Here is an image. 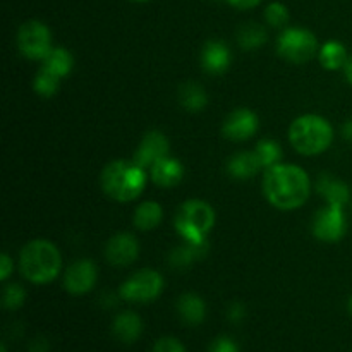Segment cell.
I'll return each instance as SVG.
<instances>
[{
  "label": "cell",
  "mask_w": 352,
  "mask_h": 352,
  "mask_svg": "<svg viewBox=\"0 0 352 352\" xmlns=\"http://www.w3.org/2000/svg\"><path fill=\"white\" fill-rule=\"evenodd\" d=\"M30 352H48V344L45 339H36L31 344Z\"/></svg>",
  "instance_id": "obj_35"
},
{
  "label": "cell",
  "mask_w": 352,
  "mask_h": 352,
  "mask_svg": "<svg viewBox=\"0 0 352 352\" xmlns=\"http://www.w3.org/2000/svg\"><path fill=\"white\" fill-rule=\"evenodd\" d=\"M208 352H241V349L236 340L227 336H222L213 340Z\"/></svg>",
  "instance_id": "obj_31"
},
{
  "label": "cell",
  "mask_w": 352,
  "mask_h": 352,
  "mask_svg": "<svg viewBox=\"0 0 352 352\" xmlns=\"http://www.w3.org/2000/svg\"><path fill=\"white\" fill-rule=\"evenodd\" d=\"M179 103L188 112H201L208 103V95L205 89L196 82H186L179 88Z\"/></svg>",
  "instance_id": "obj_23"
},
{
  "label": "cell",
  "mask_w": 352,
  "mask_h": 352,
  "mask_svg": "<svg viewBox=\"0 0 352 352\" xmlns=\"http://www.w3.org/2000/svg\"><path fill=\"white\" fill-rule=\"evenodd\" d=\"M267 41V30L258 23H246L237 31V43L243 50H256Z\"/></svg>",
  "instance_id": "obj_24"
},
{
  "label": "cell",
  "mask_w": 352,
  "mask_h": 352,
  "mask_svg": "<svg viewBox=\"0 0 352 352\" xmlns=\"http://www.w3.org/2000/svg\"><path fill=\"white\" fill-rule=\"evenodd\" d=\"M17 48L30 60H43L52 50V33L41 21L31 19L21 24L17 31Z\"/></svg>",
  "instance_id": "obj_8"
},
{
  "label": "cell",
  "mask_w": 352,
  "mask_h": 352,
  "mask_svg": "<svg viewBox=\"0 0 352 352\" xmlns=\"http://www.w3.org/2000/svg\"><path fill=\"white\" fill-rule=\"evenodd\" d=\"M177 311L179 316L182 318V322L188 323V325L196 327L201 325L203 320L206 316V305L198 294H192V292H186L179 298L177 301Z\"/></svg>",
  "instance_id": "obj_19"
},
{
  "label": "cell",
  "mask_w": 352,
  "mask_h": 352,
  "mask_svg": "<svg viewBox=\"0 0 352 352\" xmlns=\"http://www.w3.org/2000/svg\"><path fill=\"white\" fill-rule=\"evenodd\" d=\"M227 316H229V320L232 323H239L246 316V309H244V306L241 302H234V305H230Z\"/></svg>",
  "instance_id": "obj_33"
},
{
  "label": "cell",
  "mask_w": 352,
  "mask_h": 352,
  "mask_svg": "<svg viewBox=\"0 0 352 352\" xmlns=\"http://www.w3.org/2000/svg\"><path fill=\"white\" fill-rule=\"evenodd\" d=\"M19 268L24 278L36 285L50 284L62 270V256L52 241L33 239L21 250Z\"/></svg>",
  "instance_id": "obj_3"
},
{
  "label": "cell",
  "mask_w": 352,
  "mask_h": 352,
  "mask_svg": "<svg viewBox=\"0 0 352 352\" xmlns=\"http://www.w3.org/2000/svg\"><path fill=\"white\" fill-rule=\"evenodd\" d=\"M153 352H188L184 344L181 340L174 339V337H162L155 342Z\"/></svg>",
  "instance_id": "obj_30"
},
{
  "label": "cell",
  "mask_w": 352,
  "mask_h": 352,
  "mask_svg": "<svg viewBox=\"0 0 352 352\" xmlns=\"http://www.w3.org/2000/svg\"><path fill=\"white\" fill-rule=\"evenodd\" d=\"M162 219H164V208L157 201H143L134 212L133 223L136 229L148 232V230L157 229Z\"/></svg>",
  "instance_id": "obj_21"
},
{
  "label": "cell",
  "mask_w": 352,
  "mask_h": 352,
  "mask_svg": "<svg viewBox=\"0 0 352 352\" xmlns=\"http://www.w3.org/2000/svg\"><path fill=\"white\" fill-rule=\"evenodd\" d=\"M206 250V243L205 244H195V243H186L184 246L175 248L174 251L168 256V263L172 265L174 268H184L189 267L195 260L201 258L205 254Z\"/></svg>",
  "instance_id": "obj_25"
},
{
  "label": "cell",
  "mask_w": 352,
  "mask_h": 352,
  "mask_svg": "<svg viewBox=\"0 0 352 352\" xmlns=\"http://www.w3.org/2000/svg\"><path fill=\"white\" fill-rule=\"evenodd\" d=\"M164 291V277L160 272L143 268L131 275L119 289V296L127 302H151Z\"/></svg>",
  "instance_id": "obj_7"
},
{
  "label": "cell",
  "mask_w": 352,
  "mask_h": 352,
  "mask_svg": "<svg viewBox=\"0 0 352 352\" xmlns=\"http://www.w3.org/2000/svg\"><path fill=\"white\" fill-rule=\"evenodd\" d=\"M41 67L50 71L52 74L58 76L60 79H64L65 76L71 74L72 67H74V57H72V54L67 48L54 47L48 52L47 57L41 60Z\"/></svg>",
  "instance_id": "obj_20"
},
{
  "label": "cell",
  "mask_w": 352,
  "mask_h": 352,
  "mask_svg": "<svg viewBox=\"0 0 352 352\" xmlns=\"http://www.w3.org/2000/svg\"><path fill=\"white\" fill-rule=\"evenodd\" d=\"M151 181L157 186L165 189L175 188L179 182L184 177V167H182L181 162L177 158L172 157H164L157 162V164L151 165L150 168Z\"/></svg>",
  "instance_id": "obj_14"
},
{
  "label": "cell",
  "mask_w": 352,
  "mask_h": 352,
  "mask_svg": "<svg viewBox=\"0 0 352 352\" xmlns=\"http://www.w3.org/2000/svg\"><path fill=\"white\" fill-rule=\"evenodd\" d=\"M133 2H138V3H143V2H150V0H133Z\"/></svg>",
  "instance_id": "obj_40"
},
{
  "label": "cell",
  "mask_w": 352,
  "mask_h": 352,
  "mask_svg": "<svg viewBox=\"0 0 352 352\" xmlns=\"http://www.w3.org/2000/svg\"><path fill=\"white\" fill-rule=\"evenodd\" d=\"M263 195L272 206L284 212L301 208L311 195L308 172L291 164L268 168L263 177Z\"/></svg>",
  "instance_id": "obj_1"
},
{
  "label": "cell",
  "mask_w": 352,
  "mask_h": 352,
  "mask_svg": "<svg viewBox=\"0 0 352 352\" xmlns=\"http://www.w3.org/2000/svg\"><path fill=\"white\" fill-rule=\"evenodd\" d=\"M342 136L347 141H352V117L349 120H346V124L342 126Z\"/></svg>",
  "instance_id": "obj_36"
},
{
  "label": "cell",
  "mask_w": 352,
  "mask_h": 352,
  "mask_svg": "<svg viewBox=\"0 0 352 352\" xmlns=\"http://www.w3.org/2000/svg\"><path fill=\"white\" fill-rule=\"evenodd\" d=\"M232 55L223 41L212 40L203 47L201 65L210 74H223L229 69Z\"/></svg>",
  "instance_id": "obj_15"
},
{
  "label": "cell",
  "mask_w": 352,
  "mask_h": 352,
  "mask_svg": "<svg viewBox=\"0 0 352 352\" xmlns=\"http://www.w3.org/2000/svg\"><path fill=\"white\" fill-rule=\"evenodd\" d=\"M347 50L340 41H327L318 52V60L322 64L323 69L327 71H339V69H344L347 62Z\"/></svg>",
  "instance_id": "obj_22"
},
{
  "label": "cell",
  "mask_w": 352,
  "mask_h": 352,
  "mask_svg": "<svg viewBox=\"0 0 352 352\" xmlns=\"http://www.w3.org/2000/svg\"><path fill=\"white\" fill-rule=\"evenodd\" d=\"M174 226L186 243L205 244L206 236L215 226V212L203 199H188L179 208Z\"/></svg>",
  "instance_id": "obj_5"
},
{
  "label": "cell",
  "mask_w": 352,
  "mask_h": 352,
  "mask_svg": "<svg viewBox=\"0 0 352 352\" xmlns=\"http://www.w3.org/2000/svg\"><path fill=\"white\" fill-rule=\"evenodd\" d=\"M227 2H229L232 7H236V9L248 10V9H253V7H256L261 0H227Z\"/></svg>",
  "instance_id": "obj_34"
},
{
  "label": "cell",
  "mask_w": 352,
  "mask_h": 352,
  "mask_svg": "<svg viewBox=\"0 0 352 352\" xmlns=\"http://www.w3.org/2000/svg\"><path fill=\"white\" fill-rule=\"evenodd\" d=\"M289 141L298 153L315 157L330 148L333 141V127L325 117L305 113L292 120L289 127Z\"/></svg>",
  "instance_id": "obj_4"
},
{
  "label": "cell",
  "mask_w": 352,
  "mask_h": 352,
  "mask_svg": "<svg viewBox=\"0 0 352 352\" xmlns=\"http://www.w3.org/2000/svg\"><path fill=\"white\" fill-rule=\"evenodd\" d=\"M168 148H170V143H168V138L164 133L150 131V133L144 134L140 146L134 151L133 160L146 170V168H151V165L157 164L160 158L167 157Z\"/></svg>",
  "instance_id": "obj_13"
},
{
  "label": "cell",
  "mask_w": 352,
  "mask_h": 352,
  "mask_svg": "<svg viewBox=\"0 0 352 352\" xmlns=\"http://www.w3.org/2000/svg\"><path fill=\"white\" fill-rule=\"evenodd\" d=\"M347 308H349V313L352 315V296L349 298V305H347Z\"/></svg>",
  "instance_id": "obj_38"
},
{
  "label": "cell",
  "mask_w": 352,
  "mask_h": 352,
  "mask_svg": "<svg viewBox=\"0 0 352 352\" xmlns=\"http://www.w3.org/2000/svg\"><path fill=\"white\" fill-rule=\"evenodd\" d=\"M258 160H260L261 168H272L280 164L282 160V148L280 144L272 140H261L254 148Z\"/></svg>",
  "instance_id": "obj_26"
},
{
  "label": "cell",
  "mask_w": 352,
  "mask_h": 352,
  "mask_svg": "<svg viewBox=\"0 0 352 352\" xmlns=\"http://www.w3.org/2000/svg\"><path fill=\"white\" fill-rule=\"evenodd\" d=\"M140 256V243L133 234L120 232L105 244V258L113 267H129Z\"/></svg>",
  "instance_id": "obj_12"
},
{
  "label": "cell",
  "mask_w": 352,
  "mask_h": 352,
  "mask_svg": "<svg viewBox=\"0 0 352 352\" xmlns=\"http://www.w3.org/2000/svg\"><path fill=\"white\" fill-rule=\"evenodd\" d=\"M277 52L291 64H306L318 54V40L305 28H285L277 40Z\"/></svg>",
  "instance_id": "obj_6"
},
{
  "label": "cell",
  "mask_w": 352,
  "mask_h": 352,
  "mask_svg": "<svg viewBox=\"0 0 352 352\" xmlns=\"http://www.w3.org/2000/svg\"><path fill=\"white\" fill-rule=\"evenodd\" d=\"M347 220L344 215V208L339 206L327 205L325 208L320 210L313 219V236L323 243H336L340 241L346 234Z\"/></svg>",
  "instance_id": "obj_9"
},
{
  "label": "cell",
  "mask_w": 352,
  "mask_h": 352,
  "mask_svg": "<svg viewBox=\"0 0 352 352\" xmlns=\"http://www.w3.org/2000/svg\"><path fill=\"white\" fill-rule=\"evenodd\" d=\"M316 189H318L320 195L323 196L327 205L344 208L351 199V191L349 188H347V184H344L342 181H339V179L332 177V175L329 174L320 177L318 184H316Z\"/></svg>",
  "instance_id": "obj_16"
},
{
  "label": "cell",
  "mask_w": 352,
  "mask_h": 352,
  "mask_svg": "<svg viewBox=\"0 0 352 352\" xmlns=\"http://www.w3.org/2000/svg\"><path fill=\"white\" fill-rule=\"evenodd\" d=\"M344 74H346V79L352 85V57L347 58L346 65H344Z\"/></svg>",
  "instance_id": "obj_37"
},
{
  "label": "cell",
  "mask_w": 352,
  "mask_h": 352,
  "mask_svg": "<svg viewBox=\"0 0 352 352\" xmlns=\"http://www.w3.org/2000/svg\"><path fill=\"white\" fill-rule=\"evenodd\" d=\"M261 170V164L254 151H241L227 162V172L237 181H248Z\"/></svg>",
  "instance_id": "obj_18"
},
{
  "label": "cell",
  "mask_w": 352,
  "mask_h": 352,
  "mask_svg": "<svg viewBox=\"0 0 352 352\" xmlns=\"http://www.w3.org/2000/svg\"><path fill=\"white\" fill-rule=\"evenodd\" d=\"M291 19L289 9L280 2H272L270 6L265 9V21L270 24L272 28H284Z\"/></svg>",
  "instance_id": "obj_29"
},
{
  "label": "cell",
  "mask_w": 352,
  "mask_h": 352,
  "mask_svg": "<svg viewBox=\"0 0 352 352\" xmlns=\"http://www.w3.org/2000/svg\"><path fill=\"white\" fill-rule=\"evenodd\" d=\"M26 301V291H24L23 285L19 284H9L6 285L2 292V305L3 308L14 311V309H19L21 306Z\"/></svg>",
  "instance_id": "obj_28"
},
{
  "label": "cell",
  "mask_w": 352,
  "mask_h": 352,
  "mask_svg": "<svg viewBox=\"0 0 352 352\" xmlns=\"http://www.w3.org/2000/svg\"><path fill=\"white\" fill-rule=\"evenodd\" d=\"M258 127H260V120L256 113L251 112L250 109H237L227 116L222 126V134L229 141L243 143L258 133Z\"/></svg>",
  "instance_id": "obj_10"
},
{
  "label": "cell",
  "mask_w": 352,
  "mask_h": 352,
  "mask_svg": "<svg viewBox=\"0 0 352 352\" xmlns=\"http://www.w3.org/2000/svg\"><path fill=\"white\" fill-rule=\"evenodd\" d=\"M112 332L116 339H119L124 344H133L143 333V322L140 316L133 311H124L116 316L112 325Z\"/></svg>",
  "instance_id": "obj_17"
},
{
  "label": "cell",
  "mask_w": 352,
  "mask_h": 352,
  "mask_svg": "<svg viewBox=\"0 0 352 352\" xmlns=\"http://www.w3.org/2000/svg\"><path fill=\"white\" fill-rule=\"evenodd\" d=\"M62 79L58 76L52 74L47 69L40 67V71L36 72L33 81V88L36 91V95L43 96V98H52L54 95H57L58 88H60Z\"/></svg>",
  "instance_id": "obj_27"
},
{
  "label": "cell",
  "mask_w": 352,
  "mask_h": 352,
  "mask_svg": "<svg viewBox=\"0 0 352 352\" xmlns=\"http://www.w3.org/2000/svg\"><path fill=\"white\" fill-rule=\"evenodd\" d=\"M98 270L91 260H78L64 274V289L72 296H81L95 287Z\"/></svg>",
  "instance_id": "obj_11"
},
{
  "label": "cell",
  "mask_w": 352,
  "mask_h": 352,
  "mask_svg": "<svg viewBox=\"0 0 352 352\" xmlns=\"http://www.w3.org/2000/svg\"><path fill=\"white\" fill-rule=\"evenodd\" d=\"M14 272V263L12 260H10V256L7 253H3L2 256H0V280L6 282L7 278L10 277V274Z\"/></svg>",
  "instance_id": "obj_32"
},
{
  "label": "cell",
  "mask_w": 352,
  "mask_h": 352,
  "mask_svg": "<svg viewBox=\"0 0 352 352\" xmlns=\"http://www.w3.org/2000/svg\"><path fill=\"white\" fill-rule=\"evenodd\" d=\"M100 184L113 201H134L146 186V170L134 160H113L102 170Z\"/></svg>",
  "instance_id": "obj_2"
},
{
  "label": "cell",
  "mask_w": 352,
  "mask_h": 352,
  "mask_svg": "<svg viewBox=\"0 0 352 352\" xmlns=\"http://www.w3.org/2000/svg\"><path fill=\"white\" fill-rule=\"evenodd\" d=\"M0 352H9V351H7V347L2 344V346H0Z\"/></svg>",
  "instance_id": "obj_39"
}]
</instances>
